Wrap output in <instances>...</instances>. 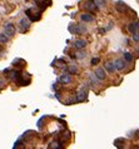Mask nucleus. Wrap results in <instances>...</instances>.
<instances>
[{"mask_svg":"<svg viewBox=\"0 0 139 149\" xmlns=\"http://www.w3.org/2000/svg\"><path fill=\"white\" fill-rule=\"evenodd\" d=\"M4 34H5L6 36H9V38L14 36V34H15V26H14V24L6 23L5 25H4Z\"/></svg>","mask_w":139,"mask_h":149,"instance_id":"obj_1","label":"nucleus"},{"mask_svg":"<svg viewBox=\"0 0 139 149\" xmlns=\"http://www.w3.org/2000/svg\"><path fill=\"white\" fill-rule=\"evenodd\" d=\"M68 29L72 34H81V33H84L87 30L85 28H81V25H79V24H70Z\"/></svg>","mask_w":139,"mask_h":149,"instance_id":"obj_2","label":"nucleus"},{"mask_svg":"<svg viewBox=\"0 0 139 149\" xmlns=\"http://www.w3.org/2000/svg\"><path fill=\"white\" fill-rule=\"evenodd\" d=\"M30 28V22L28 20V18H23L19 22V30L22 33H26Z\"/></svg>","mask_w":139,"mask_h":149,"instance_id":"obj_3","label":"nucleus"},{"mask_svg":"<svg viewBox=\"0 0 139 149\" xmlns=\"http://www.w3.org/2000/svg\"><path fill=\"white\" fill-rule=\"evenodd\" d=\"M87 97H88V89L81 86L80 90H79V92H78V94H76V102H83V100H85V99H87Z\"/></svg>","mask_w":139,"mask_h":149,"instance_id":"obj_4","label":"nucleus"},{"mask_svg":"<svg viewBox=\"0 0 139 149\" xmlns=\"http://www.w3.org/2000/svg\"><path fill=\"white\" fill-rule=\"evenodd\" d=\"M26 15H28V18H29V20H31V22H36V20L40 19V11H38V13H33L31 9H28Z\"/></svg>","mask_w":139,"mask_h":149,"instance_id":"obj_5","label":"nucleus"},{"mask_svg":"<svg viewBox=\"0 0 139 149\" xmlns=\"http://www.w3.org/2000/svg\"><path fill=\"white\" fill-rule=\"evenodd\" d=\"M94 75L98 78V80H104L107 75H105V70L103 68H98L95 72H94Z\"/></svg>","mask_w":139,"mask_h":149,"instance_id":"obj_6","label":"nucleus"},{"mask_svg":"<svg viewBox=\"0 0 139 149\" xmlns=\"http://www.w3.org/2000/svg\"><path fill=\"white\" fill-rule=\"evenodd\" d=\"M60 83H63V84H69V83L72 81V75L69 73H65V74H62V75L59 77L58 79Z\"/></svg>","mask_w":139,"mask_h":149,"instance_id":"obj_7","label":"nucleus"},{"mask_svg":"<svg viewBox=\"0 0 139 149\" xmlns=\"http://www.w3.org/2000/svg\"><path fill=\"white\" fill-rule=\"evenodd\" d=\"M128 30L130 34H133V33H137L139 31V22H132L128 25Z\"/></svg>","mask_w":139,"mask_h":149,"instance_id":"obj_8","label":"nucleus"},{"mask_svg":"<svg viewBox=\"0 0 139 149\" xmlns=\"http://www.w3.org/2000/svg\"><path fill=\"white\" fill-rule=\"evenodd\" d=\"M115 6H117V10L119 11V13H125V11L129 10L128 5H126V4H124L123 1H118Z\"/></svg>","mask_w":139,"mask_h":149,"instance_id":"obj_9","label":"nucleus"},{"mask_svg":"<svg viewBox=\"0 0 139 149\" xmlns=\"http://www.w3.org/2000/svg\"><path fill=\"white\" fill-rule=\"evenodd\" d=\"M114 64H115L117 70H123V69H125V67H126V63H125L123 59H117L115 61H114Z\"/></svg>","mask_w":139,"mask_h":149,"instance_id":"obj_10","label":"nucleus"},{"mask_svg":"<svg viewBox=\"0 0 139 149\" xmlns=\"http://www.w3.org/2000/svg\"><path fill=\"white\" fill-rule=\"evenodd\" d=\"M84 8H85V9H87V10L92 11V13H93V11H95V10H97V6L94 5L93 0H89V1L85 3V4H84Z\"/></svg>","mask_w":139,"mask_h":149,"instance_id":"obj_11","label":"nucleus"},{"mask_svg":"<svg viewBox=\"0 0 139 149\" xmlns=\"http://www.w3.org/2000/svg\"><path fill=\"white\" fill-rule=\"evenodd\" d=\"M104 68H105V70H108L109 73H114V72H115V70H117V68H115V64H114L113 61H108V63H105Z\"/></svg>","mask_w":139,"mask_h":149,"instance_id":"obj_12","label":"nucleus"},{"mask_svg":"<svg viewBox=\"0 0 139 149\" xmlns=\"http://www.w3.org/2000/svg\"><path fill=\"white\" fill-rule=\"evenodd\" d=\"M85 47H87V41L83 40V39H79V40L74 41V48H76V49H83Z\"/></svg>","mask_w":139,"mask_h":149,"instance_id":"obj_13","label":"nucleus"},{"mask_svg":"<svg viewBox=\"0 0 139 149\" xmlns=\"http://www.w3.org/2000/svg\"><path fill=\"white\" fill-rule=\"evenodd\" d=\"M80 19H81V22H87V23H90L93 22V15L90 14H88V13H84V14H81L80 15Z\"/></svg>","mask_w":139,"mask_h":149,"instance_id":"obj_14","label":"nucleus"},{"mask_svg":"<svg viewBox=\"0 0 139 149\" xmlns=\"http://www.w3.org/2000/svg\"><path fill=\"white\" fill-rule=\"evenodd\" d=\"M49 148L50 149H60V148H63V143L60 142V140H54V142L50 143Z\"/></svg>","mask_w":139,"mask_h":149,"instance_id":"obj_15","label":"nucleus"},{"mask_svg":"<svg viewBox=\"0 0 139 149\" xmlns=\"http://www.w3.org/2000/svg\"><path fill=\"white\" fill-rule=\"evenodd\" d=\"M93 3L97 6V9H101L105 6V0H93Z\"/></svg>","mask_w":139,"mask_h":149,"instance_id":"obj_16","label":"nucleus"},{"mask_svg":"<svg viewBox=\"0 0 139 149\" xmlns=\"http://www.w3.org/2000/svg\"><path fill=\"white\" fill-rule=\"evenodd\" d=\"M124 143H125V140L123 138H119V139L114 140V146H115L117 148H123L124 147Z\"/></svg>","mask_w":139,"mask_h":149,"instance_id":"obj_17","label":"nucleus"},{"mask_svg":"<svg viewBox=\"0 0 139 149\" xmlns=\"http://www.w3.org/2000/svg\"><path fill=\"white\" fill-rule=\"evenodd\" d=\"M8 41H9V36H6L4 33H1L0 34V43L4 44V43H8Z\"/></svg>","mask_w":139,"mask_h":149,"instance_id":"obj_18","label":"nucleus"},{"mask_svg":"<svg viewBox=\"0 0 139 149\" xmlns=\"http://www.w3.org/2000/svg\"><path fill=\"white\" fill-rule=\"evenodd\" d=\"M75 56L74 58H76V59H84L85 56H87V54H85L84 52H80V49H79V52L76 53V54H74Z\"/></svg>","mask_w":139,"mask_h":149,"instance_id":"obj_19","label":"nucleus"},{"mask_svg":"<svg viewBox=\"0 0 139 149\" xmlns=\"http://www.w3.org/2000/svg\"><path fill=\"white\" fill-rule=\"evenodd\" d=\"M68 72H69V74H75L78 72V69L75 65H70V67H68Z\"/></svg>","mask_w":139,"mask_h":149,"instance_id":"obj_20","label":"nucleus"},{"mask_svg":"<svg viewBox=\"0 0 139 149\" xmlns=\"http://www.w3.org/2000/svg\"><path fill=\"white\" fill-rule=\"evenodd\" d=\"M124 59H125L126 61H132V60H133V55L130 54V53L126 52V53H124Z\"/></svg>","mask_w":139,"mask_h":149,"instance_id":"obj_21","label":"nucleus"},{"mask_svg":"<svg viewBox=\"0 0 139 149\" xmlns=\"http://www.w3.org/2000/svg\"><path fill=\"white\" fill-rule=\"evenodd\" d=\"M132 36H133V40H134V41H139V31L133 33Z\"/></svg>","mask_w":139,"mask_h":149,"instance_id":"obj_22","label":"nucleus"},{"mask_svg":"<svg viewBox=\"0 0 139 149\" xmlns=\"http://www.w3.org/2000/svg\"><path fill=\"white\" fill-rule=\"evenodd\" d=\"M99 61H100L99 58H94V59H92L90 63H92V65H97L98 63H99Z\"/></svg>","mask_w":139,"mask_h":149,"instance_id":"obj_23","label":"nucleus"}]
</instances>
